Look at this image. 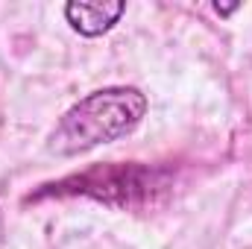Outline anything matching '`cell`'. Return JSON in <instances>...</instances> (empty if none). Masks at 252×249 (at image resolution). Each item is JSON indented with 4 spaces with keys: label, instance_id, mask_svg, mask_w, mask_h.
<instances>
[{
    "label": "cell",
    "instance_id": "7a4b0ae2",
    "mask_svg": "<svg viewBox=\"0 0 252 249\" xmlns=\"http://www.w3.org/2000/svg\"><path fill=\"white\" fill-rule=\"evenodd\" d=\"M156 176L158 173L135 167V164H103V167H94L82 176L67 179L64 185H76L79 193H88V196H97L106 202H112V190H121L124 205H135L138 196H147L153 187H161L156 185Z\"/></svg>",
    "mask_w": 252,
    "mask_h": 249
},
{
    "label": "cell",
    "instance_id": "6da1fadb",
    "mask_svg": "<svg viewBox=\"0 0 252 249\" xmlns=\"http://www.w3.org/2000/svg\"><path fill=\"white\" fill-rule=\"evenodd\" d=\"M150 109V100L135 85H109L85 94L79 103H73L53 132L47 135V153L70 158L79 153H88L100 144H112L129 135L144 121Z\"/></svg>",
    "mask_w": 252,
    "mask_h": 249
},
{
    "label": "cell",
    "instance_id": "3957f363",
    "mask_svg": "<svg viewBox=\"0 0 252 249\" xmlns=\"http://www.w3.org/2000/svg\"><path fill=\"white\" fill-rule=\"evenodd\" d=\"M124 12V0H70V3H64L67 24L85 38H97V35L109 32L121 21Z\"/></svg>",
    "mask_w": 252,
    "mask_h": 249
},
{
    "label": "cell",
    "instance_id": "277c9868",
    "mask_svg": "<svg viewBox=\"0 0 252 249\" xmlns=\"http://www.w3.org/2000/svg\"><path fill=\"white\" fill-rule=\"evenodd\" d=\"M235 9H238V3H235V6H220V3H214V12H217V15H232Z\"/></svg>",
    "mask_w": 252,
    "mask_h": 249
}]
</instances>
